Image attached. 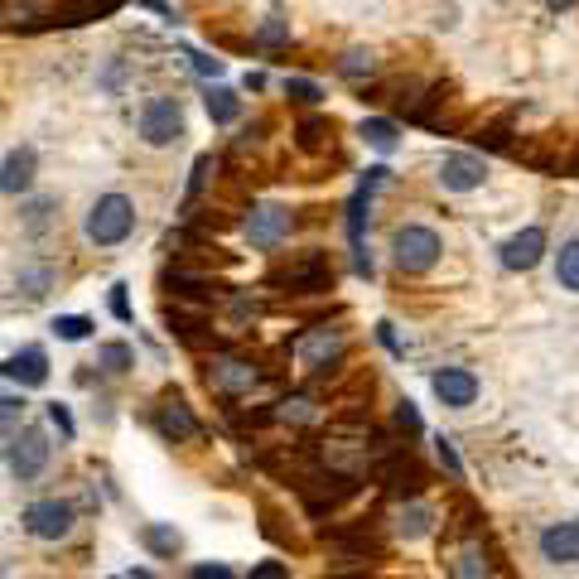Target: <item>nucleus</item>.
<instances>
[{
    "mask_svg": "<svg viewBox=\"0 0 579 579\" xmlns=\"http://www.w3.org/2000/svg\"><path fill=\"white\" fill-rule=\"evenodd\" d=\"M131 227H136V208H131L126 193H102V198L87 208V222H83L92 247H116V242H126Z\"/></svg>",
    "mask_w": 579,
    "mask_h": 579,
    "instance_id": "f257e3e1",
    "label": "nucleus"
},
{
    "mask_svg": "<svg viewBox=\"0 0 579 579\" xmlns=\"http://www.w3.org/2000/svg\"><path fill=\"white\" fill-rule=\"evenodd\" d=\"M440 232L435 227H420V222H406V227H396L391 232V261H396V271H406V276H420V271H430L435 261H440Z\"/></svg>",
    "mask_w": 579,
    "mask_h": 579,
    "instance_id": "f03ea898",
    "label": "nucleus"
},
{
    "mask_svg": "<svg viewBox=\"0 0 579 579\" xmlns=\"http://www.w3.org/2000/svg\"><path fill=\"white\" fill-rule=\"evenodd\" d=\"M271 285L290 290V295H319V290H329V285H333V266H329V256H324L319 247L300 251L295 261H285V266L271 271Z\"/></svg>",
    "mask_w": 579,
    "mask_h": 579,
    "instance_id": "7ed1b4c3",
    "label": "nucleus"
},
{
    "mask_svg": "<svg viewBox=\"0 0 579 579\" xmlns=\"http://www.w3.org/2000/svg\"><path fill=\"white\" fill-rule=\"evenodd\" d=\"M353 473H343V469H304L300 473V493L304 502H309V512L314 517H324V512H333L343 497H353Z\"/></svg>",
    "mask_w": 579,
    "mask_h": 579,
    "instance_id": "20e7f679",
    "label": "nucleus"
},
{
    "mask_svg": "<svg viewBox=\"0 0 579 579\" xmlns=\"http://www.w3.org/2000/svg\"><path fill=\"white\" fill-rule=\"evenodd\" d=\"M179 136H184V107H179V97H150L140 107V140L160 150V145H174Z\"/></svg>",
    "mask_w": 579,
    "mask_h": 579,
    "instance_id": "39448f33",
    "label": "nucleus"
},
{
    "mask_svg": "<svg viewBox=\"0 0 579 579\" xmlns=\"http://www.w3.org/2000/svg\"><path fill=\"white\" fill-rule=\"evenodd\" d=\"M386 184V169H367L362 174L358 193H353V203H348V242H353V266H358V276H372V256L362 251V227H367V208H372V193Z\"/></svg>",
    "mask_w": 579,
    "mask_h": 579,
    "instance_id": "423d86ee",
    "label": "nucleus"
},
{
    "mask_svg": "<svg viewBox=\"0 0 579 579\" xmlns=\"http://www.w3.org/2000/svg\"><path fill=\"white\" fill-rule=\"evenodd\" d=\"M25 531L34 541H63L73 531V507L63 497H39L25 507Z\"/></svg>",
    "mask_w": 579,
    "mask_h": 579,
    "instance_id": "0eeeda50",
    "label": "nucleus"
},
{
    "mask_svg": "<svg viewBox=\"0 0 579 579\" xmlns=\"http://www.w3.org/2000/svg\"><path fill=\"white\" fill-rule=\"evenodd\" d=\"M295 358H300L304 372H324L333 362L343 358V333L333 329V324H319V329H309L295 343Z\"/></svg>",
    "mask_w": 579,
    "mask_h": 579,
    "instance_id": "6e6552de",
    "label": "nucleus"
},
{
    "mask_svg": "<svg viewBox=\"0 0 579 579\" xmlns=\"http://www.w3.org/2000/svg\"><path fill=\"white\" fill-rule=\"evenodd\" d=\"M49 464V440H44V430H25V435H10V473L29 483V478H39Z\"/></svg>",
    "mask_w": 579,
    "mask_h": 579,
    "instance_id": "1a4fd4ad",
    "label": "nucleus"
},
{
    "mask_svg": "<svg viewBox=\"0 0 579 579\" xmlns=\"http://www.w3.org/2000/svg\"><path fill=\"white\" fill-rule=\"evenodd\" d=\"M290 227H295L290 208H276V203H266V208H251L247 237H251V247L271 251V247H280V242L290 237Z\"/></svg>",
    "mask_w": 579,
    "mask_h": 579,
    "instance_id": "9d476101",
    "label": "nucleus"
},
{
    "mask_svg": "<svg viewBox=\"0 0 579 579\" xmlns=\"http://www.w3.org/2000/svg\"><path fill=\"white\" fill-rule=\"evenodd\" d=\"M377 478H382L391 493H401V497H415L420 488H425V473H420V464H415L406 449H386L382 464H377Z\"/></svg>",
    "mask_w": 579,
    "mask_h": 579,
    "instance_id": "9b49d317",
    "label": "nucleus"
},
{
    "mask_svg": "<svg viewBox=\"0 0 579 579\" xmlns=\"http://www.w3.org/2000/svg\"><path fill=\"white\" fill-rule=\"evenodd\" d=\"M165 285L174 290V300H193L198 309H208L213 300H222V285L213 276H203V271H193V266H169L165 271Z\"/></svg>",
    "mask_w": 579,
    "mask_h": 579,
    "instance_id": "f8f14e48",
    "label": "nucleus"
},
{
    "mask_svg": "<svg viewBox=\"0 0 579 579\" xmlns=\"http://www.w3.org/2000/svg\"><path fill=\"white\" fill-rule=\"evenodd\" d=\"M483 179H488V165L478 160V155H444L440 160V184L449 193H473V189H483Z\"/></svg>",
    "mask_w": 579,
    "mask_h": 579,
    "instance_id": "ddd939ff",
    "label": "nucleus"
},
{
    "mask_svg": "<svg viewBox=\"0 0 579 579\" xmlns=\"http://www.w3.org/2000/svg\"><path fill=\"white\" fill-rule=\"evenodd\" d=\"M430 386H435V396H440L444 406H454V411H464V406L478 401V377H473L469 367H440L430 377Z\"/></svg>",
    "mask_w": 579,
    "mask_h": 579,
    "instance_id": "4468645a",
    "label": "nucleus"
},
{
    "mask_svg": "<svg viewBox=\"0 0 579 579\" xmlns=\"http://www.w3.org/2000/svg\"><path fill=\"white\" fill-rule=\"evenodd\" d=\"M541 555H546L551 565H575L579 560V517L546 526V531H541Z\"/></svg>",
    "mask_w": 579,
    "mask_h": 579,
    "instance_id": "2eb2a0df",
    "label": "nucleus"
},
{
    "mask_svg": "<svg viewBox=\"0 0 579 579\" xmlns=\"http://www.w3.org/2000/svg\"><path fill=\"white\" fill-rule=\"evenodd\" d=\"M541 251H546V232L541 227H522L517 237L502 242V266L507 271H531L541 261Z\"/></svg>",
    "mask_w": 579,
    "mask_h": 579,
    "instance_id": "dca6fc26",
    "label": "nucleus"
},
{
    "mask_svg": "<svg viewBox=\"0 0 579 579\" xmlns=\"http://www.w3.org/2000/svg\"><path fill=\"white\" fill-rule=\"evenodd\" d=\"M5 377L20 382V386H44L49 382V358H44V348L29 343L20 353H10V358H5Z\"/></svg>",
    "mask_w": 579,
    "mask_h": 579,
    "instance_id": "f3484780",
    "label": "nucleus"
},
{
    "mask_svg": "<svg viewBox=\"0 0 579 579\" xmlns=\"http://www.w3.org/2000/svg\"><path fill=\"white\" fill-rule=\"evenodd\" d=\"M256 377H261V372H256L251 362H242V358L208 362V382L218 386V391H227V396H232V391H251V386H256Z\"/></svg>",
    "mask_w": 579,
    "mask_h": 579,
    "instance_id": "a211bd4d",
    "label": "nucleus"
},
{
    "mask_svg": "<svg viewBox=\"0 0 579 579\" xmlns=\"http://www.w3.org/2000/svg\"><path fill=\"white\" fill-rule=\"evenodd\" d=\"M155 425H160V435L174 444H184L198 435V420H193V411L179 401V396H165V406H160V415H155Z\"/></svg>",
    "mask_w": 579,
    "mask_h": 579,
    "instance_id": "6ab92c4d",
    "label": "nucleus"
},
{
    "mask_svg": "<svg viewBox=\"0 0 579 579\" xmlns=\"http://www.w3.org/2000/svg\"><path fill=\"white\" fill-rule=\"evenodd\" d=\"M121 0H63L54 15H49V25H63V29H73V25H87V20H102V15H111Z\"/></svg>",
    "mask_w": 579,
    "mask_h": 579,
    "instance_id": "aec40b11",
    "label": "nucleus"
},
{
    "mask_svg": "<svg viewBox=\"0 0 579 579\" xmlns=\"http://www.w3.org/2000/svg\"><path fill=\"white\" fill-rule=\"evenodd\" d=\"M29 179H34V150H29V145H15V150L5 155V169H0V189L20 193V189H29Z\"/></svg>",
    "mask_w": 579,
    "mask_h": 579,
    "instance_id": "412c9836",
    "label": "nucleus"
},
{
    "mask_svg": "<svg viewBox=\"0 0 579 579\" xmlns=\"http://www.w3.org/2000/svg\"><path fill=\"white\" fill-rule=\"evenodd\" d=\"M295 145L309 150V155L329 150V145H333V121H329V116H304L300 126H295Z\"/></svg>",
    "mask_w": 579,
    "mask_h": 579,
    "instance_id": "4be33fe9",
    "label": "nucleus"
},
{
    "mask_svg": "<svg viewBox=\"0 0 579 579\" xmlns=\"http://www.w3.org/2000/svg\"><path fill=\"white\" fill-rule=\"evenodd\" d=\"M165 324L174 338H184V343H203V329H208V319H203V309L189 314V309H179V304H169L165 309Z\"/></svg>",
    "mask_w": 579,
    "mask_h": 579,
    "instance_id": "5701e85b",
    "label": "nucleus"
},
{
    "mask_svg": "<svg viewBox=\"0 0 579 579\" xmlns=\"http://www.w3.org/2000/svg\"><path fill=\"white\" fill-rule=\"evenodd\" d=\"M208 116H213V126H232L237 116H242V97L232 92V87H208Z\"/></svg>",
    "mask_w": 579,
    "mask_h": 579,
    "instance_id": "b1692460",
    "label": "nucleus"
},
{
    "mask_svg": "<svg viewBox=\"0 0 579 579\" xmlns=\"http://www.w3.org/2000/svg\"><path fill=\"white\" fill-rule=\"evenodd\" d=\"M49 285H54V266H49V261H29V266L15 271V290H25L29 300H39Z\"/></svg>",
    "mask_w": 579,
    "mask_h": 579,
    "instance_id": "393cba45",
    "label": "nucleus"
},
{
    "mask_svg": "<svg viewBox=\"0 0 579 579\" xmlns=\"http://www.w3.org/2000/svg\"><path fill=\"white\" fill-rule=\"evenodd\" d=\"M358 136L367 140L372 150H382V155H391V150H396V121H386V116H367Z\"/></svg>",
    "mask_w": 579,
    "mask_h": 579,
    "instance_id": "a878e982",
    "label": "nucleus"
},
{
    "mask_svg": "<svg viewBox=\"0 0 579 579\" xmlns=\"http://www.w3.org/2000/svg\"><path fill=\"white\" fill-rule=\"evenodd\" d=\"M430 507H420V502H411V507H401V522H396V531L406 536V541H420V536H430Z\"/></svg>",
    "mask_w": 579,
    "mask_h": 579,
    "instance_id": "bb28decb",
    "label": "nucleus"
},
{
    "mask_svg": "<svg viewBox=\"0 0 579 579\" xmlns=\"http://www.w3.org/2000/svg\"><path fill=\"white\" fill-rule=\"evenodd\" d=\"M97 367H107L111 377L131 372V367H136V353H131V343H102V353H97Z\"/></svg>",
    "mask_w": 579,
    "mask_h": 579,
    "instance_id": "cd10ccee",
    "label": "nucleus"
},
{
    "mask_svg": "<svg viewBox=\"0 0 579 579\" xmlns=\"http://www.w3.org/2000/svg\"><path fill=\"white\" fill-rule=\"evenodd\" d=\"M488 575H493L488 551H483V546H464V555H459V579H488Z\"/></svg>",
    "mask_w": 579,
    "mask_h": 579,
    "instance_id": "c85d7f7f",
    "label": "nucleus"
},
{
    "mask_svg": "<svg viewBox=\"0 0 579 579\" xmlns=\"http://www.w3.org/2000/svg\"><path fill=\"white\" fill-rule=\"evenodd\" d=\"M256 44H261V49H285V44H290V20H280V15L261 20V29H256Z\"/></svg>",
    "mask_w": 579,
    "mask_h": 579,
    "instance_id": "c756f323",
    "label": "nucleus"
},
{
    "mask_svg": "<svg viewBox=\"0 0 579 579\" xmlns=\"http://www.w3.org/2000/svg\"><path fill=\"white\" fill-rule=\"evenodd\" d=\"M555 276H560L565 290H579V237L560 247V266H555Z\"/></svg>",
    "mask_w": 579,
    "mask_h": 579,
    "instance_id": "7c9ffc66",
    "label": "nucleus"
},
{
    "mask_svg": "<svg viewBox=\"0 0 579 579\" xmlns=\"http://www.w3.org/2000/svg\"><path fill=\"white\" fill-rule=\"evenodd\" d=\"M377 68V54L372 49H348V54L338 58V73L343 78H362V73H372Z\"/></svg>",
    "mask_w": 579,
    "mask_h": 579,
    "instance_id": "2f4dec72",
    "label": "nucleus"
},
{
    "mask_svg": "<svg viewBox=\"0 0 579 579\" xmlns=\"http://www.w3.org/2000/svg\"><path fill=\"white\" fill-rule=\"evenodd\" d=\"M54 333L63 338V343H83L87 333H92V319H83V314H58Z\"/></svg>",
    "mask_w": 579,
    "mask_h": 579,
    "instance_id": "473e14b6",
    "label": "nucleus"
},
{
    "mask_svg": "<svg viewBox=\"0 0 579 579\" xmlns=\"http://www.w3.org/2000/svg\"><path fill=\"white\" fill-rule=\"evenodd\" d=\"M145 546H150L155 555H174L184 541H179V531H174V526H145Z\"/></svg>",
    "mask_w": 579,
    "mask_h": 579,
    "instance_id": "72a5a7b5",
    "label": "nucleus"
},
{
    "mask_svg": "<svg viewBox=\"0 0 579 579\" xmlns=\"http://www.w3.org/2000/svg\"><path fill=\"white\" fill-rule=\"evenodd\" d=\"M285 97L300 102V107H319V102H324V92L309 83V78H285Z\"/></svg>",
    "mask_w": 579,
    "mask_h": 579,
    "instance_id": "f704fd0d",
    "label": "nucleus"
},
{
    "mask_svg": "<svg viewBox=\"0 0 579 579\" xmlns=\"http://www.w3.org/2000/svg\"><path fill=\"white\" fill-rule=\"evenodd\" d=\"M54 198H34V203H29L25 208V227L29 232H44V227H49V222H54Z\"/></svg>",
    "mask_w": 579,
    "mask_h": 579,
    "instance_id": "c9c22d12",
    "label": "nucleus"
},
{
    "mask_svg": "<svg viewBox=\"0 0 579 579\" xmlns=\"http://www.w3.org/2000/svg\"><path fill=\"white\" fill-rule=\"evenodd\" d=\"M478 145H488V150H507L512 145V131H507V121H497V126H488V131H478Z\"/></svg>",
    "mask_w": 579,
    "mask_h": 579,
    "instance_id": "e433bc0d",
    "label": "nucleus"
},
{
    "mask_svg": "<svg viewBox=\"0 0 579 579\" xmlns=\"http://www.w3.org/2000/svg\"><path fill=\"white\" fill-rule=\"evenodd\" d=\"M49 425H58V435H63V440H73V415H68L63 401H49Z\"/></svg>",
    "mask_w": 579,
    "mask_h": 579,
    "instance_id": "4c0bfd02",
    "label": "nucleus"
},
{
    "mask_svg": "<svg viewBox=\"0 0 579 579\" xmlns=\"http://www.w3.org/2000/svg\"><path fill=\"white\" fill-rule=\"evenodd\" d=\"M280 420H309V401L304 396H290V401H280Z\"/></svg>",
    "mask_w": 579,
    "mask_h": 579,
    "instance_id": "58836bf2",
    "label": "nucleus"
},
{
    "mask_svg": "<svg viewBox=\"0 0 579 579\" xmlns=\"http://www.w3.org/2000/svg\"><path fill=\"white\" fill-rule=\"evenodd\" d=\"M247 579H290V570H285L280 560H261V565H251Z\"/></svg>",
    "mask_w": 579,
    "mask_h": 579,
    "instance_id": "ea45409f",
    "label": "nucleus"
},
{
    "mask_svg": "<svg viewBox=\"0 0 579 579\" xmlns=\"http://www.w3.org/2000/svg\"><path fill=\"white\" fill-rule=\"evenodd\" d=\"M111 314L121 324H131V300H126V285H111Z\"/></svg>",
    "mask_w": 579,
    "mask_h": 579,
    "instance_id": "a19ab883",
    "label": "nucleus"
},
{
    "mask_svg": "<svg viewBox=\"0 0 579 579\" xmlns=\"http://www.w3.org/2000/svg\"><path fill=\"white\" fill-rule=\"evenodd\" d=\"M435 449H440V464L449 473H454V478H464V464H459V454H454V444L449 440H435Z\"/></svg>",
    "mask_w": 579,
    "mask_h": 579,
    "instance_id": "79ce46f5",
    "label": "nucleus"
},
{
    "mask_svg": "<svg viewBox=\"0 0 579 579\" xmlns=\"http://www.w3.org/2000/svg\"><path fill=\"white\" fill-rule=\"evenodd\" d=\"M193 68H198V73H203V78H222V58H208V54H198V49H193Z\"/></svg>",
    "mask_w": 579,
    "mask_h": 579,
    "instance_id": "37998d69",
    "label": "nucleus"
},
{
    "mask_svg": "<svg viewBox=\"0 0 579 579\" xmlns=\"http://www.w3.org/2000/svg\"><path fill=\"white\" fill-rule=\"evenodd\" d=\"M396 425H401V430H420V411H415V401H401V406H396Z\"/></svg>",
    "mask_w": 579,
    "mask_h": 579,
    "instance_id": "c03bdc74",
    "label": "nucleus"
},
{
    "mask_svg": "<svg viewBox=\"0 0 579 579\" xmlns=\"http://www.w3.org/2000/svg\"><path fill=\"white\" fill-rule=\"evenodd\" d=\"M193 579H237L227 565H193Z\"/></svg>",
    "mask_w": 579,
    "mask_h": 579,
    "instance_id": "a18cd8bd",
    "label": "nucleus"
},
{
    "mask_svg": "<svg viewBox=\"0 0 579 579\" xmlns=\"http://www.w3.org/2000/svg\"><path fill=\"white\" fill-rule=\"evenodd\" d=\"M570 5H579V0H546V10H570Z\"/></svg>",
    "mask_w": 579,
    "mask_h": 579,
    "instance_id": "49530a36",
    "label": "nucleus"
},
{
    "mask_svg": "<svg viewBox=\"0 0 579 579\" xmlns=\"http://www.w3.org/2000/svg\"><path fill=\"white\" fill-rule=\"evenodd\" d=\"M131 579H155V575H150V570H136V575H131Z\"/></svg>",
    "mask_w": 579,
    "mask_h": 579,
    "instance_id": "de8ad7c7",
    "label": "nucleus"
}]
</instances>
